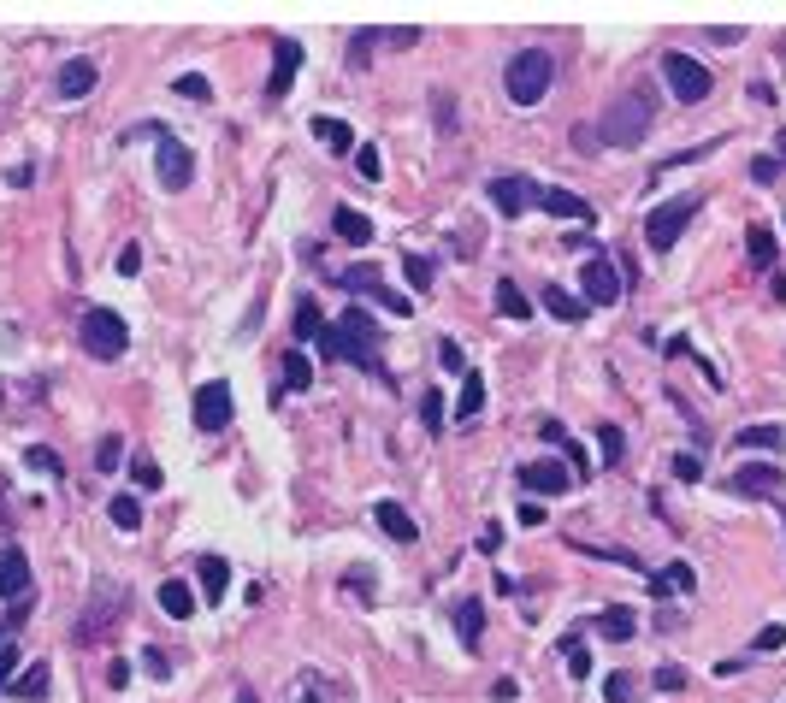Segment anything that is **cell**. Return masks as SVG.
Instances as JSON below:
<instances>
[{"mask_svg": "<svg viewBox=\"0 0 786 703\" xmlns=\"http://www.w3.org/2000/svg\"><path fill=\"white\" fill-rule=\"evenodd\" d=\"M326 343L337 361H355V367H373L379 373V325H373V314L355 302V308H343V320L337 325H326Z\"/></svg>", "mask_w": 786, "mask_h": 703, "instance_id": "cell-2", "label": "cell"}, {"mask_svg": "<svg viewBox=\"0 0 786 703\" xmlns=\"http://www.w3.org/2000/svg\"><path fill=\"white\" fill-rule=\"evenodd\" d=\"M603 698H609V703H633V698H639L633 674H609V680H603Z\"/></svg>", "mask_w": 786, "mask_h": 703, "instance_id": "cell-42", "label": "cell"}, {"mask_svg": "<svg viewBox=\"0 0 786 703\" xmlns=\"http://www.w3.org/2000/svg\"><path fill=\"white\" fill-rule=\"evenodd\" d=\"M0 597H6V603L30 597V562H24L18 544H0Z\"/></svg>", "mask_w": 786, "mask_h": 703, "instance_id": "cell-13", "label": "cell"}, {"mask_svg": "<svg viewBox=\"0 0 786 703\" xmlns=\"http://www.w3.org/2000/svg\"><path fill=\"white\" fill-rule=\"evenodd\" d=\"M656 692H686V674L680 668H656Z\"/></svg>", "mask_w": 786, "mask_h": 703, "instance_id": "cell-51", "label": "cell"}, {"mask_svg": "<svg viewBox=\"0 0 786 703\" xmlns=\"http://www.w3.org/2000/svg\"><path fill=\"white\" fill-rule=\"evenodd\" d=\"M597 438H603V461L615 467L621 461V426H597Z\"/></svg>", "mask_w": 786, "mask_h": 703, "instance_id": "cell-48", "label": "cell"}, {"mask_svg": "<svg viewBox=\"0 0 786 703\" xmlns=\"http://www.w3.org/2000/svg\"><path fill=\"white\" fill-rule=\"evenodd\" d=\"M562 656H568L574 680H591V656H586V644H580V633H562Z\"/></svg>", "mask_w": 786, "mask_h": 703, "instance_id": "cell-35", "label": "cell"}, {"mask_svg": "<svg viewBox=\"0 0 786 703\" xmlns=\"http://www.w3.org/2000/svg\"><path fill=\"white\" fill-rule=\"evenodd\" d=\"M651 125H656V101H651V89H627L603 119H597V130H574V142L580 148H639L645 136H651Z\"/></svg>", "mask_w": 786, "mask_h": 703, "instance_id": "cell-1", "label": "cell"}, {"mask_svg": "<svg viewBox=\"0 0 786 703\" xmlns=\"http://www.w3.org/2000/svg\"><path fill=\"white\" fill-rule=\"evenodd\" d=\"M331 231H337L349 249H367V243H373V219L355 213V207H337V213H331Z\"/></svg>", "mask_w": 786, "mask_h": 703, "instance_id": "cell-19", "label": "cell"}, {"mask_svg": "<svg viewBox=\"0 0 786 703\" xmlns=\"http://www.w3.org/2000/svg\"><path fill=\"white\" fill-rule=\"evenodd\" d=\"M12 680H18V644H6V650H0V692H6Z\"/></svg>", "mask_w": 786, "mask_h": 703, "instance_id": "cell-49", "label": "cell"}, {"mask_svg": "<svg viewBox=\"0 0 786 703\" xmlns=\"http://www.w3.org/2000/svg\"><path fill=\"white\" fill-rule=\"evenodd\" d=\"M172 89H178V95H184V101H213V83H207V77H201V71H184V77H178V83H172Z\"/></svg>", "mask_w": 786, "mask_h": 703, "instance_id": "cell-37", "label": "cell"}, {"mask_svg": "<svg viewBox=\"0 0 786 703\" xmlns=\"http://www.w3.org/2000/svg\"><path fill=\"white\" fill-rule=\"evenodd\" d=\"M119 461H125V438H101V449H95V467H101V473H119Z\"/></svg>", "mask_w": 786, "mask_h": 703, "instance_id": "cell-41", "label": "cell"}, {"mask_svg": "<svg viewBox=\"0 0 786 703\" xmlns=\"http://www.w3.org/2000/svg\"><path fill=\"white\" fill-rule=\"evenodd\" d=\"M515 479H521L532 497H568V491H574V467L556 461V455H544V461H521Z\"/></svg>", "mask_w": 786, "mask_h": 703, "instance_id": "cell-8", "label": "cell"}, {"mask_svg": "<svg viewBox=\"0 0 786 703\" xmlns=\"http://www.w3.org/2000/svg\"><path fill=\"white\" fill-rule=\"evenodd\" d=\"M343 284H349V290H367V296H373V302H385L391 314H414V302H408V296H396V290H385L373 266H349V272H343Z\"/></svg>", "mask_w": 786, "mask_h": 703, "instance_id": "cell-14", "label": "cell"}, {"mask_svg": "<svg viewBox=\"0 0 786 703\" xmlns=\"http://www.w3.org/2000/svg\"><path fill=\"white\" fill-rule=\"evenodd\" d=\"M662 77H668L674 101H686V107L710 95V65H698L692 54H662Z\"/></svg>", "mask_w": 786, "mask_h": 703, "instance_id": "cell-7", "label": "cell"}, {"mask_svg": "<svg viewBox=\"0 0 786 703\" xmlns=\"http://www.w3.org/2000/svg\"><path fill=\"white\" fill-rule=\"evenodd\" d=\"M343 585H349L355 597H373V574H367V568H355V574H343Z\"/></svg>", "mask_w": 786, "mask_h": 703, "instance_id": "cell-52", "label": "cell"}, {"mask_svg": "<svg viewBox=\"0 0 786 703\" xmlns=\"http://www.w3.org/2000/svg\"><path fill=\"white\" fill-rule=\"evenodd\" d=\"M131 479L142 485V491H160V467H154L148 455H136V461H131Z\"/></svg>", "mask_w": 786, "mask_h": 703, "instance_id": "cell-44", "label": "cell"}, {"mask_svg": "<svg viewBox=\"0 0 786 703\" xmlns=\"http://www.w3.org/2000/svg\"><path fill=\"white\" fill-rule=\"evenodd\" d=\"M751 178H757V184H775V178H781V160H757Z\"/></svg>", "mask_w": 786, "mask_h": 703, "instance_id": "cell-53", "label": "cell"}, {"mask_svg": "<svg viewBox=\"0 0 786 703\" xmlns=\"http://www.w3.org/2000/svg\"><path fill=\"white\" fill-rule=\"evenodd\" d=\"M402 272H408L414 290H432V260L426 255H402Z\"/></svg>", "mask_w": 786, "mask_h": 703, "instance_id": "cell-40", "label": "cell"}, {"mask_svg": "<svg viewBox=\"0 0 786 703\" xmlns=\"http://www.w3.org/2000/svg\"><path fill=\"white\" fill-rule=\"evenodd\" d=\"M456 633L467 650H479V633H485V609H479V597H461L456 603Z\"/></svg>", "mask_w": 786, "mask_h": 703, "instance_id": "cell-27", "label": "cell"}, {"mask_svg": "<svg viewBox=\"0 0 786 703\" xmlns=\"http://www.w3.org/2000/svg\"><path fill=\"white\" fill-rule=\"evenodd\" d=\"M438 367H444V373H461V379L473 373V367H467V355H461V343H456V337H444V343H438Z\"/></svg>", "mask_w": 786, "mask_h": 703, "instance_id": "cell-38", "label": "cell"}, {"mask_svg": "<svg viewBox=\"0 0 786 703\" xmlns=\"http://www.w3.org/2000/svg\"><path fill=\"white\" fill-rule=\"evenodd\" d=\"M497 314H509V320H532V302L521 296V284H515V278H503V284H497Z\"/></svg>", "mask_w": 786, "mask_h": 703, "instance_id": "cell-32", "label": "cell"}, {"mask_svg": "<svg viewBox=\"0 0 786 703\" xmlns=\"http://www.w3.org/2000/svg\"><path fill=\"white\" fill-rule=\"evenodd\" d=\"M597 633H603L609 644H627L633 633H639V615H633V609H621V603H609V609L597 615Z\"/></svg>", "mask_w": 786, "mask_h": 703, "instance_id": "cell-22", "label": "cell"}, {"mask_svg": "<svg viewBox=\"0 0 786 703\" xmlns=\"http://www.w3.org/2000/svg\"><path fill=\"white\" fill-rule=\"evenodd\" d=\"M373 520H379V532H385V538H396V544H414V538H420L414 514L402 509V503H391V497H385V503H373Z\"/></svg>", "mask_w": 786, "mask_h": 703, "instance_id": "cell-16", "label": "cell"}, {"mask_svg": "<svg viewBox=\"0 0 786 703\" xmlns=\"http://www.w3.org/2000/svg\"><path fill=\"white\" fill-rule=\"evenodd\" d=\"M491 201L503 207V219H515L526 207H538V190H532L526 178H491Z\"/></svg>", "mask_w": 786, "mask_h": 703, "instance_id": "cell-15", "label": "cell"}, {"mask_svg": "<svg viewBox=\"0 0 786 703\" xmlns=\"http://www.w3.org/2000/svg\"><path fill=\"white\" fill-rule=\"evenodd\" d=\"M125 603H131V591H107V597H101V603H95V609H89V615L71 627V639H101V627H107V621H113Z\"/></svg>", "mask_w": 786, "mask_h": 703, "instance_id": "cell-17", "label": "cell"}, {"mask_svg": "<svg viewBox=\"0 0 786 703\" xmlns=\"http://www.w3.org/2000/svg\"><path fill=\"white\" fill-rule=\"evenodd\" d=\"M674 479L698 485V479H704V455H674Z\"/></svg>", "mask_w": 786, "mask_h": 703, "instance_id": "cell-47", "label": "cell"}, {"mask_svg": "<svg viewBox=\"0 0 786 703\" xmlns=\"http://www.w3.org/2000/svg\"><path fill=\"white\" fill-rule=\"evenodd\" d=\"M775 160H786V130L775 136Z\"/></svg>", "mask_w": 786, "mask_h": 703, "instance_id": "cell-56", "label": "cell"}, {"mask_svg": "<svg viewBox=\"0 0 786 703\" xmlns=\"http://www.w3.org/2000/svg\"><path fill=\"white\" fill-rule=\"evenodd\" d=\"M349 160H355V172H361V178H379V172H385V160H379V148H355Z\"/></svg>", "mask_w": 786, "mask_h": 703, "instance_id": "cell-46", "label": "cell"}, {"mask_svg": "<svg viewBox=\"0 0 786 703\" xmlns=\"http://www.w3.org/2000/svg\"><path fill=\"white\" fill-rule=\"evenodd\" d=\"M580 302L586 308H609V302H621V266L609 255H591L580 266Z\"/></svg>", "mask_w": 786, "mask_h": 703, "instance_id": "cell-6", "label": "cell"}, {"mask_svg": "<svg viewBox=\"0 0 786 703\" xmlns=\"http://www.w3.org/2000/svg\"><path fill=\"white\" fill-rule=\"evenodd\" d=\"M314 384V361L302 355V349H284V367H278V396H296V390H308Z\"/></svg>", "mask_w": 786, "mask_h": 703, "instance_id": "cell-21", "label": "cell"}, {"mask_svg": "<svg viewBox=\"0 0 786 703\" xmlns=\"http://www.w3.org/2000/svg\"><path fill=\"white\" fill-rule=\"evenodd\" d=\"M107 514H113V526H119V532H136V526H142V503H136L131 491H119V497L107 503Z\"/></svg>", "mask_w": 786, "mask_h": 703, "instance_id": "cell-33", "label": "cell"}, {"mask_svg": "<svg viewBox=\"0 0 786 703\" xmlns=\"http://www.w3.org/2000/svg\"><path fill=\"white\" fill-rule=\"evenodd\" d=\"M479 408H485V379H479V373H467V379H461L456 420H461V426H467V420H479Z\"/></svg>", "mask_w": 786, "mask_h": 703, "instance_id": "cell-30", "label": "cell"}, {"mask_svg": "<svg viewBox=\"0 0 786 703\" xmlns=\"http://www.w3.org/2000/svg\"><path fill=\"white\" fill-rule=\"evenodd\" d=\"M538 207L556 213V219H597V207H591L586 195H574V190H538Z\"/></svg>", "mask_w": 786, "mask_h": 703, "instance_id": "cell-18", "label": "cell"}, {"mask_svg": "<svg viewBox=\"0 0 786 703\" xmlns=\"http://www.w3.org/2000/svg\"><path fill=\"white\" fill-rule=\"evenodd\" d=\"M190 414H196L201 432H225V426H231V384H225V379H207L196 390V408H190Z\"/></svg>", "mask_w": 786, "mask_h": 703, "instance_id": "cell-10", "label": "cell"}, {"mask_svg": "<svg viewBox=\"0 0 786 703\" xmlns=\"http://www.w3.org/2000/svg\"><path fill=\"white\" fill-rule=\"evenodd\" d=\"M160 184L166 190H190V178H196V160H190V148L184 142H172V136H160Z\"/></svg>", "mask_w": 786, "mask_h": 703, "instance_id": "cell-11", "label": "cell"}, {"mask_svg": "<svg viewBox=\"0 0 786 703\" xmlns=\"http://www.w3.org/2000/svg\"><path fill=\"white\" fill-rule=\"evenodd\" d=\"M77 337H83V349H89L95 361H119V355L131 349V331H125V320H119L113 308H83Z\"/></svg>", "mask_w": 786, "mask_h": 703, "instance_id": "cell-5", "label": "cell"}, {"mask_svg": "<svg viewBox=\"0 0 786 703\" xmlns=\"http://www.w3.org/2000/svg\"><path fill=\"white\" fill-rule=\"evenodd\" d=\"M420 426H426L432 438L444 432V390H426V396H420Z\"/></svg>", "mask_w": 786, "mask_h": 703, "instance_id": "cell-34", "label": "cell"}, {"mask_svg": "<svg viewBox=\"0 0 786 703\" xmlns=\"http://www.w3.org/2000/svg\"><path fill=\"white\" fill-rule=\"evenodd\" d=\"M745 260H751L757 272H775L781 243H775V231H769V225H751V231H745Z\"/></svg>", "mask_w": 786, "mask_h": 703, "instance_id": "cell-20", "label": "cell"}, {"mask_svg": "<svg viewBox=\"0 0 786 703\" xmlns=\"http://www.w3.org/2000/svg\"><path fill=\"white\" fill-rule=\"evenodd\" d=\"M196 574H201V591H207V603H219V597L231 591V562H225V556H201Z\"/></svg>", "mask_w": 786, "mask_h": 703, "instance_id": "cell-24", "label": "cell"}, {"mask_svg": "<svg viewBox=\"0 0 786 703\" xmlns=\"http://www.w3.org/2000/svg\"><path fill=\"white\" fill-rule=\"evenodd\" d=\"M692 585H698V574H692L686 562H668V568H662V574L651 579V591H656V597H668V591H692Z\"/></svg>", "mask_w": 786, "mask_h": 703, "instance_id": "cell-31", "label": "cell"}, {"mask_svg": "<svg viewBox=\"0 0 786 703\" xmlns=\"http://www.w3.org/2000/svg\"><path fill=\"white\" fill-rule=\"evenodd\" d=\"M48 680H54V674H48V662H30V668H18V680H12L6 692H12V698H24V703H42V698H48Z\"/></svg>", "mask_w": 786, "mask_h": 703, "instance_id": "cell-23", "label": "cell"}, {"mask_svg": "<svg viewBox=\"0 0 786 703\" xmlns=\"http://www.w3.org/2000/svg\"><path fill=\"white\" fill-rule=\"evenodd\" d=\"M160 609H166L172 621H190V615H196V591H190L184 579H166V585H160Z\"/></svg>", "mask_w": 786, "mask_h": 703, "instance_id": "cell-26", "label": "cell"}, {"mask_svg": "<svg viewBox=\"0 0 786 703\" xmlns=\"http://www.w3.org/2000/svg\"><path fill=\"white\" fill-rule=\"evenodd\" d=\"M95 89V60H71V65H60V95L66 101H83Z\"/></svg>", "mask_w": 786, "mask_h": 703, "instance_id": "cell-25", "label": "cell"}, {"mask_svg": "<svg viewBox=\"0 0 786 703\" xmlns=\"http://www.w3.org/2000/svg\"><path fill=\"white\" fill-rule=\"evenodd\" d=\"M296 71H302V42H296V36H278V48H272V83H266V95H272V101H278V95H290Z\"/></svg>", "mask_w": 786, "mask_h": 703, "instance_id": "cell-12", "label": "cell"}, {"mask_svg": "<svg viewBox=\"0 0 786 703\" xmlns=\"http://www.w3.org/2000/svg\"><path fill=\"white\" fill-rule=\"evenodd\" d=\"M24 467H36V473L60 479V455H54V449H24Z\"/></svg>", "mask_w": 786, "mask_h": 703, "instance_id": "cell-43", "label": "cell"}, {"mask_svg": "<svg viewBox=\"0 0 786 703\" xmlns=\"http://www.w3.org/2000/svg\"><path fill=\"white\" fill-rule=\"evenodd\" d=\"M491 698H497V703H515V698H521V686H515V680H497V686H491Z\"/></svg>", "mask_w": 786, "mask_h": 703, "instance_id": "cell-55", "label": "cell"}, {"mask_svg": "<svg viewBox=\"0 0 786 703\" xmlns=\"http://www.w3.org/2000/svg\"><path fill=\"white\" fill-rule=\"evenodd\" d=\"M314 142H326L331 154H355V130L343 119H314Z\"/></svg>", "mask_w": 786, "mask_h": 703, "instance_id": "cell-29", "label": "cell"}, {"mask_svg": "<svg viewBox=\"0 0 786 703\" xmlns=\"http://www.w3.org/2000/svg\"><path fill=\"white\" fill-rule=\"evenodd\" d=\"M142 668H148L154 680H166V674H172V662H166V650H142Z\"/></svg>", "mask_w": 786, "mask_h": 703, "instance_id": "cell-50", "label": "cell"}, {"mask_svg": "<svg viewBox=\"0 0 786 703\" xmlns=\"http://www.w3.org/2000/svg\"><path fill=\"white\" fill-rule=\"evenodd\" d=\"M698 195H674V201H662V207H651L645 213V243H651V255H668L674 243H680V231L698 219Z\"/></svg>", "mask_w": 786, "mask_h": 703, "instance_id": "cell-4", "label": "cell"}, {"mask_svg": "<svg viewBox=\"0 0 786 703\" xmlns=\"http://www.w3.org/2000/svg\"><path fill=\"white\" fill-rule=\"evenodd\" d=\"M6 644H12V639H6V627H0V650H6Z\"/></svg>", "mask_w": 786, "mask_h": 703, "instance_id": "cell-57", "label": "cell"}, {"mask_svg": "<svg viewBox=\"0 0 786 703\" xmlns=\"http://www.w3.org/2000/svg\"><path fill=\"white\" fill-rule=\"evenodd\" d=\"M550 83H556V60L544 48H521L515 60L503 65V89H509L515 107H538L550 95Z\"/></svg>", "mask_w": 786, "mask_h": 703, "instance_id": "cell-3", "label": "cell"}, {"mask_svg": "<svg viewBox=\"0 0 786 703\" xmlns=\"http://www.w3.org/2000/svg\"><path fill=\"white\" fill-rule=\"evenodd\" d=\"M727 491H733V497H775V491H781V467H775V461H739V467L727 473Z\"/></svg>", "mask_w": 786, "mask_h": 703, "instance_id": "cell-9", "label": "cell"}, {"mask_svg": "<svg viewBox=\"0 0 786 703\" xmlns=\"http://www.w3.org/2000/svg\"><path fill=\"white\" fill-rule=\"evenodd\" d=\"M538 302H544V308H550L556 320H568V325H580V320H586V314H591V308H586V302H580V296H568V290H556V284H550V290H544Z\"/></svg>", "mask_w": 786, "mask_h": 703, "instance_id": "cell-28", "label": "cell"}, {"mask_svg": "<svg viewBox=\"0 0 786 703\" xmlns=\"http://www.w3.org/2000/svg\"><path fill=\"white\" fill-rule=\"evenodd\" d=\"M0 396H6V390H0Z\"/></svg>", "mask_w": 786, "mask_h": 703, "instance_id": "cell-58", "label": "cell"}, {"mask_svg": "<svg viewBox=\"0 0 786 703\" xmlns=\"http://www.w3.org/2000/svg\"><path fill=\"white\" fill-rule=\"evenodd\" d=\"M739 444L745 449H775V444H786V438H781V426H745Z\"/></svg>", "mask_w": 786, "mask_h": 703, "instance_id": "cell-39", "label": "cell"}, {"mask_svg": "<svg viewBox=\"0 0 786 703\" xmlns=\"http://www.w3.org/2000/svg\"><path fill=\"white\" fill-rule=\"evenodd\" d=\"M296 337H302V343H308V337H326V314H320L314 302L296 308Z\"/></svg>", "mask_w": 786, "mask_h": 703, "instance_id": "cell-36", "label": "cell"}, {"mask_svg": "<svg viewBox=\"0 0 786 703\" xmlns=\"http://www.w3.org/2000/svg\"><path fill=\"white\" fill-rule=\"evenodd\" d=\"M113 272H119V278H136V272H142V249H136V243H125V249L113 255Z\"/></svg>", "mask_w": 786, "mask_h": 703, "instance_id": "cell-45", "label": "cell"}, {"mask_svg": "<svg viewBox=\"0 0 786 703\" xmlns=\"http://www.w3.org/2000/svg\"><path fill=\"white\" fill-rule=\"evenodd\" d=\"M786 644V627H763V633H757V650H781Z\"/></svg>", "mask_w": 786, "mask_h": 703, "instance_id": "cell-54", "label": "cell"}]
</instances>
